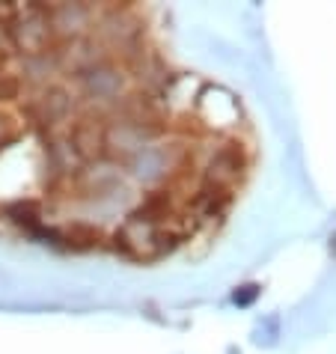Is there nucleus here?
Here are the masks:
<instances>
[{"mask_svg": "<svg viewBox=\"0 0 336 354\" xmlns=\"http://www.w3.org/2000/svg\"><path fill=\"white\" fill-rule=\"evenodd\" d=\"M155 9L0 6V226L158 262L209 241L259 143L239 98L173 57Z\"/></svg>", "mask_w": 336, "mask_h": 354, "instance_id": "f257e3e1", "label": "nucleus"}]
</instances>
